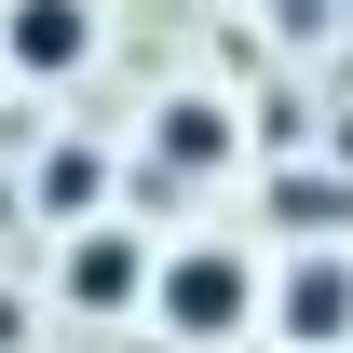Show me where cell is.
<instances>
[{
    "instance_id": "6da1fadb",
    "label": "cell",
    "mask_w": 353,
    "mask_h": 353,
    "mask_svg": "<svg viewBox=\"0 0 353 353\" xmlns=\"http://www.w3.org/2000/svg\"><path fill=\"white\" fill-rule=\"evenodd\" d=\"M136 312H150L163 340L218 353V340H245V326H259V259H245V245H218V231H204V245H163Z\"/></svg>"
},
{
    "instance_id": "7a4b0ae2",
    "label": "cell",
    "mask_w": 353,
    "mask_h": 353,
    "mask_svg": "<svg viewBox=\"0 0 353 353\" xmlns=\"http://www.w3.org/2000/svg\"><path fill=\"white\" fill-rule=\"evenodd\" d=\"M150 259H163V245H150L136 218H109V204H95V218H68V245H54V299L109 326V312L150 299Z\"/></svg>"
},
{
    "instance_id": "3957f363",
    "label": "cell",
    "mask_w": 353,
    "mask_h": 353,
    "mask_svg": "<svg viewBox=\"0 0 353 353\" xmlns=\"http://www.w3.org/2000/svg\"><path fill=\"white\" fill-rule=\"evenodd\" d=\"M259 326L285 353H353V259L340 245H299L285 272H259Z\"/></svg>"
},
{
    "instance_id": "277c9868",
    "label": "cell",
    "mask_w": 353,
    "mask_h": 353,
    "mask_svg": "<svg viewBox=\"0 0 353 353\" xmlns=\"http://www.w3.org/2000/svg\"><path fill=\"white\" fill-rule=\"evenodd\" d=\"M109 14L95 0H0V82H82Z\"/></svg>"
},
{
    "instance_id": "5b68a950",
    "label": "cell",
    "mask_w": 353,
    "mask_h": 353,
    "mask_svg": "<svg viewBox=\"0 0 353 353\" xmlns=\"http://www.w3.org/2000/svg\"><path fill=\"white\" fill-rule=\"evenodd\" d=\"M231 163H245L231 95H163V109H150V176H163V190H218Z\"/></svg>"
},
{
    "instance_id": "8992f818",
    "label": "cell",
    "mask_w": 353,
    "mask_h": 353,
    "mask_svg": "<svg viewBox=\"0 0 353 353\" xmlns=\"http://www.w3.org/2000/svg\"><path fill=\"white\" fill-rule=\"evenodd\" d=\"M28 204H41L54 231H68V218H95V204H109V150H95V136H54V150H41V176H28Z\"/></svg>"
},
{
    "instance_id": "52a82bcc",
    "label": "cell",
    "mask_w": 353,
    "mask_h": 353,
    "mask_svg": "<svg viewBox=\"0 0 353 353\" xmlns=\"http://www.w3.org/2000/svg\"><path fill=\"white\" fill-rule=\"evenodd\" d=\"M272 218H285V231H326V245H340V231H353V190H340V176H272Z\"/></svg>"
}]
</instances>
